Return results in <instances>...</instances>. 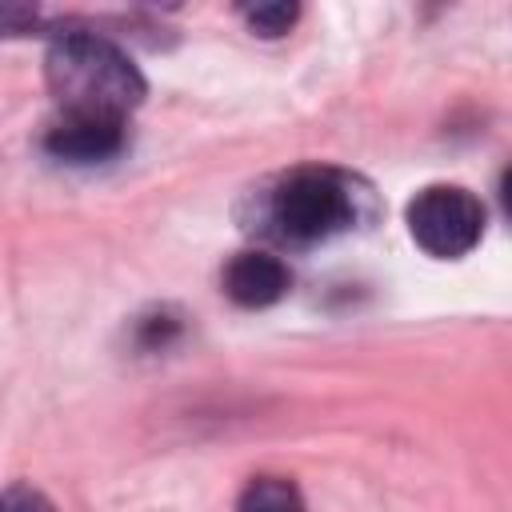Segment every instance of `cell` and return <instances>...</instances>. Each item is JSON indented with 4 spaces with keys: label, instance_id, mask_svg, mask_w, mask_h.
<instances>
[{
    "label": "cell",
    "instance_id": "5b68a950",
    "mask_svg": "<svg viewBox=\"0 0 512 512\" xmlns=\"http://www.w3.org/2000/svg\"><path fill=\"white\" fill-rule=\"evenodd\" d=\"M292 288V272L280 256L248 248L224 264V292L240 308H268Z\"/></svg>",
    "mask_w": 512,
    "mask_h": 512
},
{
    "label": "cell",
    "instance_id": "52a82bcc",
    "mask_svg": "<svg viewBox=\"0 0 512 512\" xmlns=\"http://www.w3.org/2000/svg\"><path fill=\"white\" fill-rule=\"evenodd\" d=\"M180 332H184V320H180L172 308H156V312H148V316L136 320V344H140L144 352L168 348Z\"/></svg>",
    "mask_w": 512,
    "mask_h": 512
},
{
    "label": "cell",
    "instance_id": "6da1fadb",
    "mask_svg": "<svg viewBox=\"0 0 512 512\" xmlns=\"http://www.w3.org/2000/svg\"><path fill=\"white\" fill-rule=\"evenodd\" d=\"M44 80L56 96L60 112L72 116H112L128 120V112L144 100L148 84L140 68L120 52L108 36L92 28H60L44 52Z\"/></svg>",
    "mask_w": 512,
    "mask_h": 512
},
{
    "label": "cell",
    "instance_id": "7a4b0ae2",
    "mask_svg": "<svg viewBox=\"0 0 512 512\" xmlns=\"http://www.w3.org/2000/svg\"><path fill=\"white\" fill-rule=\"evenodd\" d=\"M268 220L280 240L316 244L344 232L356 220V192L336 168H296L268 196Z\"/></svg>",
    "mask_w": 512,
    "mask_h": 512
},
{
    "label": "cell",
    "instance_id": "3957f363",
    "mask_svg": "<svg viewBox=\"0 0 512 512\" xmlns=\"http://www.w3.org/2000/svg\"><path fill=\"white\" fill-rule=\"evenodd\" d=\"M408 232L436 260L468 256L484 236V204L460 184H428L408 200Z\"/></svg>",
    "mask_w": 512,
    "mask_h": 512
},
{
    "label": "cell",
    "instance_id": "30bf717a",
    "mask_svg": "<svg viewBox=\"0 0 512 512\" xmlns=\"http://www.w3.org/2000/svg\"><path fill=\"white\" fill-rule=\"evenodd\" d=\"M36 24H40L36 8H28V4H0V36H24Z\"/></svg>",
    "mask_w": 512,
    "mask_h": 512
},
{
    "label": "cell",
    "instance_id": "ba28073f",
    "mask_svg": "<svg viewBox=\"0 0 512 512\" xmlns=\"http://www.w3.org/2000/svg\"><path fill=\"white\" fill-rule=\"evenodd\" d=\"M296 16H300V8L296 4H256V8H248L244 12V20H248V28L256 32V36H284L292 24H296Z\"/></svg>",
    "mask_w": 512,
    "mask_h": 512
},
{
    "label": "cell",
    "instance_id": "9c48e42d",
    "mask_svg": "<svg viewBox=\"0 0 512 512\" xmlns=\"http://www.w3.org/2000/svg\"><path fill=\"white\" fill-rule=\"evenodd\" d=\"M0 512H56L52 500L32 484H12L0 492Z\"/></svg>",
    "mask_w": 512,
    "mask_h": 512
},
{
    "label": "cell",
    "instance_id": "8992f818",
    "mask_svg": "<svg viewBox=\"0 0 512 512\" xmlns=\"http://www.w3.org/2000/svg\"><path fill=\"white\" fill-rule=\"evenodd\" d=\"M236 512H308V508L288 476H252L236 500Z\"/></svg>",
    "mask_w": 512,
    "mask_h": 512
},
{
    "label": "cell",
    "instance_id": "277c9868",
    "mask_svg": "<svg viewBox=\"0 0 512 512\" xmlns=\"http://www.w3.org/2000/svg\"><path fill=\"white\" fill-rule=\"evenodd\" d=\"M124 140H128L124 120L60 112V120L44 136V152L68 164H100V160H112L124 148Z\"/></svg>",
    "mask_w": 512,
    "mask_h": 512
}]
</instances>
